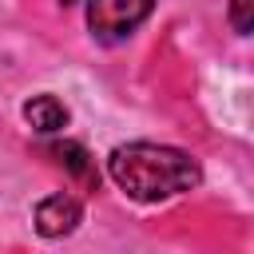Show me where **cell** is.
I'll list each match as a JSON object with an SVG mask.
<instances>
[{
    "label": "cell",
    "mask_w": 254,
    "mask_h": 254,
    "mask_svg": "<svg viewBox=\"0 0 254 254\" xmlns=\"http://www.w3.org/2000/svg\"><path fill=\"white\" fill-rule=\"evenodd\" d=\"M226 20H230V28H234V32L250 36V32H254V0H230Z\"/></svg>",
    "instance_id": "6"
},
{
    "label": "cell",
    "mask_w": 254,
    "mask_h": 254,
    "mask_svg": "<svg viewBox=\"0 0 254 254\" xmlns=\"http://www.w3.org/2000/svg\"><path fill=\"white\" fill-rule=\"evenodd\" d=\"M32 218H36V230L44 238H64V234H71L83 222V206L71 194H48L44 202H36Z\"/></svg>",
    "instance_id": "3"
},
{
    "label": "cell",
    "mask_w": 254,
    "mask_h": 254,
    "mask_svg": "<svg viewBox=\"0 0 254 254\" xmlns=\"http://www.w3.org/2000/svg\"><path fill=\"white\" fill-rule=\"evenodd\" d=\"M60 4H75V0H60Z\"/></svg>",
    "instance_id": "7"
},
{
    "label": "cell",
    "mask_w": 254,
    "mask_h": 254,
    "mask_svg": "<svg viewBox=\"0 0 254 254\" xmlns=\"http://www.w3.org/2000/svg\"><path fill=\"white\" fill-rule=\"evenodd\" d=\"M151 8L155 0H87V28L99 44H119L151 16Z\"/></svg>",
    "instance_id": "2"
},
{
    "label": "cell",
    "mask_w": 254,
    "mask_h": 254,
    "mask_svg": "<svg viewBox=\"0 0 254 254\" xmlns=\"http://www.w3.org/2000/svg\"><path fill=\"white\" fill-rule=\"evenodd\" d=\"M107 175L135 202H163V198H175V194L194 190L202 183V167L187 151L163 147V143H123V147H115L107 155Z\"/></svg>",
    "instance_id": "1"
},
{
    "label": "cell",
    "mask_w": 254,
    "mask_h": 254,
    "mask_svg": "<svg viewBox=\"0 0 254 254\" xmlns=\"http://www.w3.org/2000/svg\"><path fill=\"white\" fill-rule=\"evenodd\" d=\"M44 155H48L64 175H71L83 190H99V167H95V159L87 155V147H83V143H75V139L48 143V147H44Z\"/></svg>",
    "instance_id": "4"
},
{
    "label": "cell",
    "mask_w": 254,
    "mask_h": 254,
    "mask_svg": "<svg viewBox=\"0 0 254 254\" xmlns=\"http://www.w3.org/2000/svg\"><path fill=\"white\" fill-rule=\"evenodd\" d=\"M24 123L36 131V135H56L67 127V107L56 99V95H32L24 103Z\"/></svg>",
    "instance_id": "5"
}]
</instances>
